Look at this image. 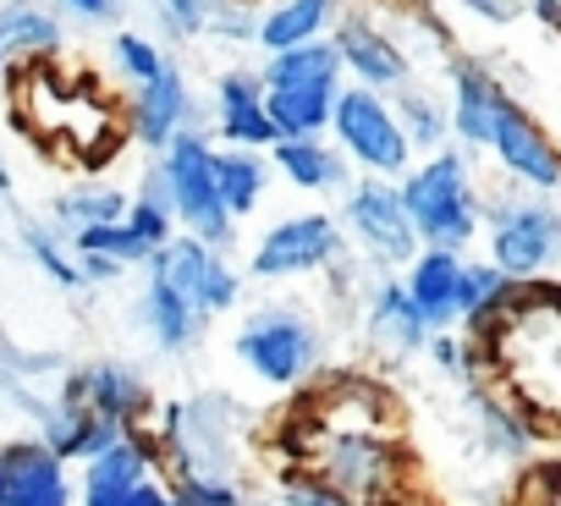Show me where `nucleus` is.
<instances>
[{
	"label": "nucleus",
	"mask_w": 561,
	"mask_h": 506,
	"mask_svg": "<svg viewBox=\"0 0 561 506\" xmlns=\"http://www.w3.org/2000/svg\"><path fill=\"white\" fill-rule=\"evenodd\" d=\"M495 358L517 380L534 407L561 413V298L556 292H512L495 314Z\"/></svg>",
	"instance_id": "nucleus-1"
},
{
	"label": "nucleus",
	"mask_w": 561,
	"mask_h": 506,
	"mask_svg": "<svg viewBox=\"0 0 561 506\" xmlns=\"http://www.w3.org/2000/svg\"><path fill=\"white\" fill-rule=\"evenodd\" d=\"M304 451L314 457L320 479L336 495L380 501L397 484V451L386 446V429H309L304 424Z\"/></svg>",
	"instance_id": "nucleus-2"
},
{
	"label": "nucleus",
	"mask_w": 561,
	"mask_h": 506,
	"mask_svg": "<svg viewBox=\"0 0 561 506\" xmlns=\"http://www.w3.org/2000/svg\"><path fill=\"white\" fill-rule=\"evenodd\" d=\"M402 209H408V220H413L430 242H440V248L468 242V231H473V198H468L462 160H457V154L430 160V165L408 182Z\"/></svg>",
	"instance_id": "nucleus-3"
},
{
	"label": "nucleus",
	"mask_w": 561,
	"mask_h": 506,
	"mask_svg": "<svg viewBox=\"0 0 561 506\" xmlns=\"http://www.w3.org/2000/svg\"><path fill=\"white\" fill-rule=\"evenodd\" d=\"M209 149L198 138H171V154H165V182H171V204L182 209V220L204 237V242H220L226 237V204L215 193V171H209Z\"/></svg>",
	"instance_id": "nucleus-4"
},
{
	"label": "nucleus",
	"mask_w": 561,
	"mask_h": 506,
	"mask_svg": "<svg viewBox=\"0 0 561 506\" xmlns=\"http://www.w3.org/2000/svg\"><path fill=\"white\" fill-rule=\"evenodd\" d=\"M331 122H336L342 143H347L364 165H375V171H397V165L408 160V138H402V127L391 122V111H386L369 89H347V94H336Z\"/></svg>",
	"instance_id": "nucleus-5"
},
{
	"label": "nucleus",
	"mask_w": 561,
	"mask_h": 506,
	"mask_svg": "<svg viewBox=\"0 0 561 506\" xmlns=\"http://www.w3.org/2000/svg\"><path fill=\"white\" fill-rule=\"evenodd\" d=\"M336 253V226L320 220V215H304V220H287L264 237V248L253 253V271L259 276H298V271H314Z\"/></svg>",
	"instance_id": "nucleus-6"
},
{
	"label": "nucleus",
	"mask_w": 561,
	"mask_h": 506,
	"mask_svg": "<svg viewBox=\"0 0 561 506\" xmlns=\"http://www.w3.org/2000/svg\"><path fill=\"white\" fill-rule=\"evenodd\" d=\"M490 143L501 149V160H506L517 176H528V182H539V187H556V182H561V154H556V149L545 143V133H539L517 105H506V100H501V111H495Z\"/></svg>",
	"instance_id": "nucleus-7"
},
{
	"label": "nucleus",
	"mask_w": 561,
	"mask_h": 506,
	"mask_svg": "<svg viewBox=\"0 0 561 506\" xmlns=\"http://www.w3.org/2000/svg\"><path fill=\"white\" fill-rule=\"evenodd\" d=\"M0 506H67V479L56 451H7L0 457Z\"/></svg>",
	"instance_id": "nucleus-8"
},
{
	"label": "nucleus",
	"mask_w": 561,
	"mask_h": 506,
	"mask_svg": "<svg viewBox=\"0 0 561 506\" xmlns=\"http://www.w3.org/2000/svg\"><path fill=\"white\" fill-rule=\"evenodd\" d=\"M556 242H561V226L550 209H517L495 226V265L512 276H528L556 253Z\"/></svg>",
	"instance_id": "nucleus-9"
},
{
	"label": "nucleus",
	"mask_w": 561,
	"mask_h": 506,
	"mask_svg": "<svg viewBox=\"0 0 561 506\" xmlns=\"http://www.w3.org/2000/svg\"><path fill=\"white\" fill-rule=\"evenodd\" d=\"M242 358L270 380H298L309 364V331L293 320H264L242 331Z\"/></svg>",
	"instance_id": "nucleus-10"
},
{
	"label": "nucleus",
	"mask_w": 561,
	"mask_h": 506,
	"mask_svg": "<svg viewBox=\"0 0 561 506\" xmlns=\"http://www.w3.org/2000/svg\"><path fill=\"white\" fill-rule=\"evenodd\" d=\"M353 226H358L380 253H391V260H402V253L413 248V220H408V209H402V193L358 187V198H353Z\"/></svg>",
	"instance_id": "nucleus-11"
},
{
	"label": "nucleus",
	"mask_w": 561,
	"mask_h": 506,
	"mask_svg": "<svg viewBox=\"0 0 561 506\" xmlns=\"http://www.w3.org/2000/svg\"><path fill=\"white\" fill-rule=\"evenodd\" d=\"M331 105H336V83H280L264 100L275 133H293V138H309L314 127H325Z\"/></svg>",
	"instance_id": "nucleus-12"
},
{
	"label": "nucleus",
	"mask_w": 561,
	"mask_h": 506,
	"mask_svg": "<svg viewBox=\"0 0 561 506\" xmlns=\"http://www.w3.org/2000/svg\"><path fill=\"white\" fill-rule=\"evenodd\" d=\"M220 127L237 143H270L275 138V122L259 100V78H248V72L220 78Z\"/></svg>",
	"instance_id": "nucleus-13"
},
{
	"label": "nucleus",
	"mask_w": 561,
	"mask_h": 506,
	"mask_svg": "<svg viewBox=\"0 0 561 506\" xmlns=\"http://www.w3.org/2000/svg\"><path fill=\"white\" fill-rule=\"evenodd\" d=\"M457 281H462V265L451 260V248L419 260L408 298H413V309L424 314V325H446V320L457 314Z\"/></svg>",
	"instance_id": "nucleus-14"
},
{
	"label": "nucleus",
	"mask_w": 561,
	"mask_h": 506,
	"mask_svg": "<svg viewBox=\"0 0 561 506\" xmlns=\"http://www.w3.org/2000/svg\"><path fill=\"white\" fill-rule=\"evenodd\" d=\"M100 462L89 468V506H116L138 479H144V446L138 440H111L105 451H94Z\"/></svg>",
	"instance_id": "nucleus-15"
},
{
	"label": "nucleus",
	"mask_w": 561,
	"mask_h": 506,
	"mask_svg": "<svg viewBox=\"0 0 561 506\" xmlns=\"http://www.w3.org/2000/svg\"><path fill=\"white\" fill-rule=\"evenodd\" d=\"M182 116H187V89H182V78H176L171 67H160V72L144 83V94H138V133H144L149 143H165Z\"/></svg>",
	"instance_id": "nucleus-16"
},
{
	"label": "nucleus",
	"mask_w": 561,
	"mask_h": 506,
	"mask_svg": "<svg viewBox=\"0 0 561 506\" xmlns=\"http://www.w3.org/2000/svg\"><path fill=\"white\" fill-rule=\"evenodd\" d=\"M495 111H501V94L484 72L462 67L457 72V133L468 143H490V127H495Z\"/></svg>",
	"instance_id": "nucleus-17"
},
{
	"label": "nucleus",
	"mask_w": 561,
	"mask_h": 506,
	"mask_svg": "<svg viewBox=\"0 0 561 506\" xmlns=\"http://www.w3.org/2000/svg\"><path fill=\"white\" fill-rule=\"evenodd\" d=\"M72 396H78L83 407L105 413V418H127V413L144 407V386H138L133 375H122V369H94V375L72 380Z\"/></svg>",
	"instance_id": "nucleus-18"
},
{
	"label": "nucleus",
	"mask_w": 561,
	"mask_h": 506,
	"mask_svg": "<svg viewBox=\"0 0 561 506\" xmlns=\"http://www.w3.org/2000/svg\"><path fill=\"white\" fill-rule=\"evenodd\" d=\"M50 451L56 457H94V451H105L111 440H116V418H105V413H94V407H72V413H61V418H50Z\"/></svg>",
	"instance_id": "nucleus-19"
},
{
	"label": "nucleus",
	"mask_w": 561,
	"mask_h": 506,
	"mask_svg": "<svg viewBox=\"0 0 561 506\" xmlns=\"http://www.w3.org/2000/svg\"><path fill=\"white\" fill-rule=\"evenodd\" d=\"M264 78H270V89H280V83H336V50L314 45V39L287 45V50H275Z\"/></svg>",
	"instance_id": "nucleus-20"
},
{
	"label": "nucleus",
	"mask_w": 561,
	"mask_h": 506,
	"mask_svg": "<svg viewBox=\"0 0 561 506\" xmlns=\"http://www.w3.org/2000/svg\"><path fill=\"white\" fill-rule=\"evenodd\" d=\"M342 56H347V67H358L369 83H397V78H402V56H397L375 28H364V23H347V28H342Z\"/></svg>",
	"instance_id": "nucleus-21"
},
{
	"label": "nucleus",
	"mask_w": 561,
	"mask_h": 506,
	"mask_svg": "<svg viewBox=\"0 0 561 506\" xmlns=\"http://www.w3.org/2000/svg\"><path fill=\"white\" fill-rule=\"evenodd\" d=\"M325 18H331V0H287L264 28H259V39L270 45V50H287V45H304V39H314L320 28H325Z\"/></svg>",
	"instance_id": "nucleus-22"
},
{
	"label": "nucleus",
	"mask_w": 561,
	"mask_h": 506,
	"mask_svg": "<svg viewBox=\"0 0 561 506\" xmlns=\"http://www.w3.org/2000/svg\"><path fill=\"white\" fill-rule=\"evenodd\" d=\"M209 171H215V193H220L226 215L259 204V193H264V171H259V160H248V154H215Z\"/></svg>",
	"instance_id": "nucleus-23"
},
{
	"label": "nucleus",
	"mask_w": 561,
	"mask_h": 506,
	"mask_svg": "<svg viewBox=\"0 0 561 506\" xmlns=\"http://www.w3.org/2000/svg\"><path fill=\"white\" fill-rule=\"evenodd\" d=\"M193 298H182L176 287H165V281H154L149 287V320H154V331H160V342L165 347H182L187 336H193Z\"/></svg>",
	"instance_id": "nucleus-24"
},
{
	"label": "nucleus",
	"mask_w": 561,
	"mask_h": 506,
	"mask_svg": "<svg viewBox=\"0 0 561 506\" xmlns=\"http://www.w3.org/2000/svg\"><path fill=\"white\" fill-rule=\"evenodd\" d=\"M45 45H56V23L45 12L18 7V12L0 18V61H7L12 50H45Z\"/></svg>",
	"instance_id": "nucleus-25"
},
{
	"label": "nucleus",
	"mask_w": 561,
	"mask_h": 506,
	"mask_svg": "<svg viewBox=\"0 0 561 506\" xmlns=\"http://www.w3.org/2000/svg\"><path fill=\"white\" fill-rule=\"evenodd\" d=\"M280 165H287V176H298L304 187H325V182L342 176L336 160L320 143H309V138H287V143H280Z\"/></svg>",
	"instance_id": "nucleus-26"
},
{
	"label": "nucleus",
	"mask_w": 561,
	"mask_h": 506,
	"mask_svg": "<svg viewBox=\"0 0 561 506\" xmlns=\"http://www.w3.org/2000/svg\"><path fill=\"white\" fill-rule=\"evenodd\" d=\"M78 248H83V253H105V260H144V253H149V242H144L133 226H116V220L83 226V231H78Z\"/></svg>",
	"instance_id": "nucleus-27"
},
{
	"label": "nucleus",
	"mask_w": 561,
	"mask_h": 506,
	"mask_svg": "<svg viewBox=\"0 0 561 506\" xmlns=\"http://www.w3.org/2000/svg\"><path fill=\"white\" fill-rule=\"evenodd\" d=\"M501 292H506V281L495 271H462V281H457V314H473V309L495 303Z\"/></svg>",
	"instance_id": "nucleus-28"
},
{
	"label": "nucleus",
	"mask_w": 561,
	"mask_h": 506,
	"mask_svg": "<svg viewBox=\"0 0 561 506\" xmlns=\"http://www.w3.org/2000/svg\"><path fill=\"white\" fill-rule=\"evenodd\" d=\"M391 320H397V336H402V342H419V336H424V314H419L413 298L397 292V287L380 292V325H391Z\"/></svg>",
	"instance_id": "nucleus-29"
},
{
	"label": "nucleus",
	"mask_w": 561,
	"mask_h": 506,
	"mask_svg": "<svg viewBox=\"0 0 561 506\" xmlns=\"http://www.w3.org/2000/svg\"><path fill=\"white\" fill-rule=\"evenodd\" d=\"M116 56H122V67H127L138 83H149V78L165 67V61L154 56V45H144V39H133V34H122V39H116Z\"/></svg>",
	"instance_id": "nucleus-30"
},
{
	"label": "nucleus",
	"mask_w": 561,
	"mask_h": 506,
	"mask_svg": "<svg viewBox=\"0 0 561 506\" xmlns=\"http://www.w3.org/2000/svg\"><path fill=\"white\" fill-rule=\"evenodd\" d=\"M237 298V281H231V271H220L215 260L204 265V281H198V309H226Z\"/></svg>",
	"instance_id": "nucleus-31"
},
{
	"label": "nucleus",
	"mask_w": 561,
	"mask_h": 506,
	"mask_svg": "<svg viewBox=\"0 0 561 506\" xmlns=\"http://www.w3.org/2000/svg\"><path fill=\"white\" fill-rule=\"evenodd\" d=\"M67 215H72V220H83V226H100V220H116V215H122V198H116V193L72 198V204H67Z\"/></svg>",
	"instance_id": "nucleus-32"
},
{
	"label": "nucleus",
	"mask_w": 561,
	"mask_h": 506,
	"mask_svg": "<svg viewBox=\"0 0 561 506\" xmlns=\"http://www.w3.org/2000/svg\"><path fill=\"white\" fill-rule=\"evenodd\" d=\"M127 226H133V231H138V237H144L149 248H154V242H165V215L154 209V198H144V204H138V209L127 215Z\"/></svg>",
	"instance_id": "nucleus-33"
},
{
	"label": "nucleus",
	"mask_w": 561,
	"mask_h": 506,
	"mask_svg": "<svg viewBox=\"0 0 561 506\" xmlns=\"http://www.w3.org/2000/svg\"><path fill=\"white\" fill-rule=\"evenodd\" d=\"M176 506H237V495H231V490H220V484H204V479H193V484L176 495Z\"/></svg>",
	"instance_id": "nucleus-34"
},
{
	"label": "nucleus",
	"mask_w": 561,
	"mask_h": 506,
	"mask_svg": "<svg viewBox=\"0 0 561 506\" xmlns=\"http://www.w3.org/2000/svg\"><path fill=\"white\" fill-rule=\"evenodd\" d=\"M176 28H204V0H154Z\"/></svg>",
	"instance_id": "nucleus-35"
},
{
	"label": "nucleus",
	"mask_w": 561,
	"mask_h": 506,
	"mask_svg": "<svg viewBox=\"0 0 561 506\" xmlns=\"http://www.w3.org/2000/svg\"><path fill=\"white\" fill-rule=\"evenodd\" d=\"M408 127H413V138H424V143L440 138V116H430L424 100H408Z\"/></svg>",
	"instance_id": "nucleus-36"
},
{
	"label": "nucleus",
	"mask_w": 561,
	"mask_h": 506,
	"mask_svg": "<svg viewBox=\"0 0 561 506\" xmlns=\"http://www.w3.org/2000/svg\"><path fill=\"white\" fill-rule=\"evenodd\" d=\"M116 506H176V501H171V495H160L154 484H144V479H138V484H133V490H127Z\"/></svg>",
	"instance_id": "nucleus-37"
},
{
	"label": "nucleus",
	"mask_w": 561,
	"mask_h": 506,
	"mask_svg": "<svg viewBox=\"0 0 561 506\" xmlns=\"http://www.w3.org/2000/svg\"><path fill=\"white\" fill-rule=\"evenodd\" d=\"M473 7H479L490 23H512V18H517V0H473Z\"/></svg>",
	"instance_id": "nucleus-38"
},
{
	"label": "nucleus",
	"mask_w": 561,
	"mask_h": 506,
	"mask_svg": "<svg viewBox=\"0 0 561 506\" xmlns=\"http://www.w3.org/2000/svg\"><path fill=\"white\" fill-rule=\"evenodd\" d=\"M34 253H39V260H45V265H50V271H56V276H61V281H72V271H67V265H61V253H56V248H50V237H34Z\"/></svg>",
	"instance_id": "nucleus-39"
},
{
	"label": "nucleus",
	"mask_w": 561,
	"mask_h": 506,
	"mask_svg": "<svg viewBox=\"0 0 561 506\" xmlns=\"http://www.w3.org/2000/svg\"><path fill=\"white\" fill-rule=\"evenodd\" d=\"M72 12H89V18H111V0H67Z\"/></svg>",
	"instance_id": "nucleus-40"
},
{
	"label": "nucleus",
	"mask_w": 561,
	"mask_h": 506,
	"mask_svg": "<svg viewBox=\"0 0 561 506\" xmlns=\"http://www.w3.org/2000/svg\"><path fill=\"white\" fill-rule=\"evenodd\" d=\"M298 506H342V501L325 495V490H298Z\"/></svg>",
	"instance_id": "nucleus-41"
},
{
	"label": "nucleus",
	"mask_w": 561,
	"mask_h": 506,
	"mask_svg": "<svg viewBox=\"0 0 561 506\" xmlns=\"http://www.w3.org/2000/svg\"><path fill=\"white\" fill-rule=\"evenodd\" d=\"M539 12H545L550 23H561V7H556V0H539Z\"/></svg>",
	"instance_id": "nucleus-42"
},
{
	"label": "nucleus",
	"mask_w": 561,
	"mask_h": 506,
	"mask_svg": "<svg viewBox=\"0 0 561 506\" xmlns=\"http://www.w3.org/2000/svg\"><path fill=\"white\" fill-rule=\"evenodd\" d=\"M556 7H561V0H556Z\"/></svg>",
	"instance_id": "nucleus-43"
}]
</instances>
